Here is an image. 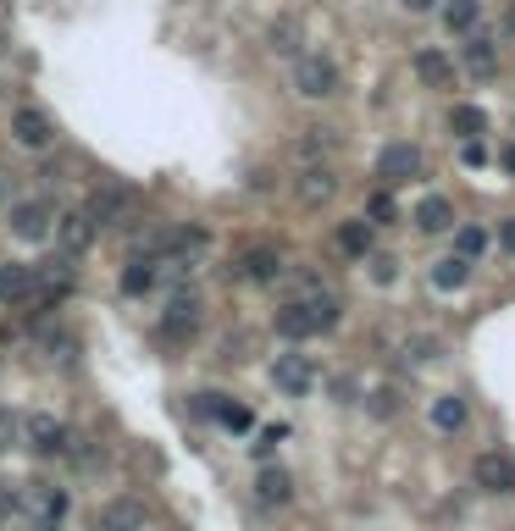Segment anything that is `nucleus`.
<instances>
[{"instance_id": "obj_5", "label": "nucleus", "mask_w": 515, "mask_h": 531, "mask_svg": "<svg viewBox=\"0 0 515 531\" xmlns=\"http://www.w3.org/2000/svg\"><path fill=\"white\" fill-rule=\"evenodd\" d=\"M272 382H277L283 393H294V399H300V393H311V388H316V366H311V354H294V349L277 354V360H272Z\"/></svg>"}, {"instance_id": "obj_14", "label": "nucleus", "mask_w": 515, "mask_h": 531, "mask_svg": "<svg viewBox=\"0 0 515 531\" xmlns=\"http://www.w3.org/2000/svg\"><path fill=\"white\" fill-rule=\"evenodd\" d=\"M28 509H34L39 531H50L61 515H67V493H61V487H50V482H34V487H28Z\"/></svg>"}, {"instance_id": "obj_19", "label": "nucleus", "mask_w": 515, "mask_h": 531, "mask_svg": "<svg viewBox=\"0 0 515 531\" xmlns=\"http://www.w3.org/2000/svg\"><path fill=\"white\" fill-rule=\"evenodd\" d=\"M466 72L471 78H493V72H499V50H493V39H482V34L466 39Z\"/></svg>"}, {"instance_id": "obj_21", "label": "nucleus", "mask_w": 515, "mask_h": 531, "mask_svg": "<svg viewBox=\"0 0 515 531\" xmlns=\"http://www.w3.org/2000/svg\"><path fill=\"white\" fill-rule=\"evenodd\" d=\"M106 531H144V504H133V498L106 504Z\"/></svg>"}, {"instance_id": "obj_16", "label": "nucleus", "mask_w": 515, "mask_h": 531, "mask_svg": "<svg viewBox=\"0 0 515 531\" xmlns=\"http://www.w3.org/2000/svg\"><path fill=\"white\" fill-rule=\"evenodd\" d=\"M156 277H161V266H156V255H133L128 260V272H122V294H150L156 288Z\"/></svg>"}, {"instance_id": "obj_35", "label": "nucleus", "mask_w": 515, "mask_h": 531, "mask_svg": "<svg viewBox=\"0 0 515 531\" xmlns=\"http://www.w3.org/2000/svg\"><path fill=\"white\" fill-rule=\"evenodd\" d=\"M460 155H466V166H482V161H488V150H482L477 139H466V150H460Z\"/></svg>"}, {"instance_id": "obj_4", "label": "nucleus", "mask_w": 515, "mask_h": 531, "mask_svg": "<svg viewBox=\"0 0 515 531\" xmlns=\"http://www.w3.org/2000/svg\"><path fill=\"white\" fill-rule=\"evenodd\" d=\"M6 222H12V233H17V238L39 244V238H50V222H56V211H50L45 200H12Z\"/></svg>"}, {"instance_id": "obj_3", "label": "nucleus", "mask_w": 515, "mask_h": 531, "mask_svg": "<svg viewBox=\"0 0 515 531\" xmlns=\"http://www.w3.org/2000/svg\"><path fill=\"white\" fill-rule=\"evenodd\" d=\"M89 222H95V233L100 227H111V222H128L133 216V189H122V183H100L95 194H89Z\"/></svg>"}, {"instance_id": "obj_40", "label": "nucleus", "mask_w": 515, "mask_h": 531, "mask_svg": "<svg viewBox=\"0 0 515 531\" xmlns=\"http://www.w3.org/2000/svg\"><path fill=\"white\" fill-rule=\"evenodd\" d=\"M12 509H17V498H6V493H0V515H12Z\"/></svg>"}, {"instance_id": "obj_42", "label": "nucleus", "mask_w": 515, "mask_h": 531, "mask_svg": "<svg viewBox=\"0 0 515 531\" xmlns=\"http://www.w3.org/2000/svg\"><path fill=\"white\" fill-rule=\"evenodd\" d=\"M504 166H510V172H515V144H510V150H504Z\"/></svg>"}, {"instance_id": "obj_1", "label": "nucleus", "mask_w": 515, "mask_h": 531, "mask_svg": "<svg viewBox=\"0 0 515 531\" xmlns=\"http://www.w3.org/2000/svg\"><path fill=\"white\" fill-rule=\"evenodd\" d=\"M333 327H338V299H327V294L277 310V332H283V338H294V343L311 338V332H333Z\"/></svg>"}, {"instance_id": "obj_11", "label": "nucleus", "mask_w": 515, "mask_h": 531, "mask_svg": "<svg viewBox=\"0 0 515 531\" xmlns=\"http://www.w3.org/2000/svg\"><path fill=\"white\" fill-rule=\"evenodd\" d=\"M194 327H200V299L194 294H178L167 305V316H161V332H167L172 343H183V338H194Z\"/></svg>"}, {"instance_id": "obj_9", "label": "nucleus", "mask_w": 515, "mask_h": 531, "mask_svg": "<svg viewBox=\"0 0 515 531\" xmlns=\"http://www.w3.org/2000/svg\"><path fill=\"white\" fill-rule=\"evenodd\" d=\"M471 476H477V487H488V493H515V460L510 454H477V465H471Z\"/></svg>"}, {"instance_id": "obj_32", "label": "nucleus", "mask_w": 515, "mask_h": 531, "mask_svg": "<svg viewBox=\"0 0 515 531\" xmlns=\"http://www.w3.org/2000/svg\"><path fill=\"white\" fill-rule=\"evenodd\" d=\"M394 277H399V260L394 255H372V283H394Z\"/></svg>"}, {"instance_id": "obj_15", "label": "nucleus", "mask_w": 515, "mask_h": 531, "mask_svg": "<svg viewBox=\"0 0 515 531\" xmlns=\"http://www.w3.org/2000/svg\"><path fill=\"white\" fill-rule=\"evenodd\" d=\"M416 78L427 83V89H449V83H455V61H449L444 50H416Z\"/></svg>"}, {"instance_id": "obj_20", "label": "nucleus", "mask_w": 515, "mask_h": 531, "mask_svg": "<svg viewBox=\"0 0 515 531\" xmlns=\"http://www.w3.org/2000/svg\"><path fill=\"white\" fill-rule=\"evenodd\" d=\"M432 426H438V432H460V426H466V399H460V393L432 399Z\"/></svg>"}, {"instance_id": "obj_30", "label": "nucleus", "mask_w": 515, "mask_h": 531, "mask_svg": "<svg viewBox=\"0 0 515 531\" xmlns=\"http://www.w3.org/2000/svg\"><path fill=\"white\" fill-rule=\"evenodd\" d=\"M405 360H416V366H432V360H438V343H432V338H410V343H405Z\"/></svg>"}, {"instance_id": "obj_38", "label": "nucleus", "mask_w": 515, "mask_h": 531, "mask_svg": "<svg viewBox=\"0 0 515 531\" xmlns=\"http://www.w3.org/2000/svg\"><path fill=\"white\" fill-rule=\"evenodd\" d=\"M499 244H504V249H510V255H515V216H510V222L499 227Z\"/></svg>"}, {"instance_id": "obj_25", "label": "nucleus", "mask_w": 515, "mask_h": 531, "mask_svg": "<svg viewBox=\"0 0 515 531\" xmlns=\"http://www.w3.org/2000/svg\"><path fill=\"white\" fill-rule=\"evenodd\" d=\"M338 249L344 255H372V222H344L338 227Z\"/></svg>"}, {"instance_id": "obj_12", "label": "nucleus", "mask_w": 515, "mask_h": 531, "mask_svg": "<svg viewBox=\"0 0 515 531\" xmlns=\"http://www.w3.org/2000/svg\"><path fill=\"white\" fill-rule=\"evenodd\" d=\"M23 432H28V443H34L39 454H67V437H72L56 415H28Z\"/></svg>"}, {"instance_id": "obj_41", "label": "nucleus", "mask_w": 515, "mask_h": 531, "mask_svg": "<svg viewBox=\"0 0 515 531\" xmlns=\"http://www.w3.org/2000/svg\"><path fill=\"white\" fill-rule=\"evenodd\" d=\"M504 28H510V34H515V0H510V12H504Z\"/></svg>"}, {"instance_id": "obj_6", "label": "nucleus", "mask_w": 515, "mask_h": 531, "mask_svg": "<svg viewBox=\"0 0 515 531\" xmlns=\"http://www.w3.org/2000/svg\"><path fill=\"white\" fill-rule=\"evenodd\" d=\"M416 172H421V150H416V144H405V139H399V144H388V150L377 155V177H383L388 189L410 183Z\"/></svg>"}, {"instance_id": "obj_36", "label": "nucleus", "mask_w": 515, "mask_h": 531, "mask_svg": "<svg viewBox=\"0 0 515 531\" xmlns=\"http://www.w3.org/2000/svg\"><path fill=\"white\" fill-rule=\"evenodd\" d=\"M12 432H17V421L6 410H0V449H6V443H12Z\"/></svg>"}, {"instance_id": "obj_23", "label": "nucleus", "mask_w": 515, "mask_h": 531, "mask_svg": "<svg viewBox=\"0 0 515 531\" xmlns=\"http://www.w3.org/2000/svg\"><path fill=\"white\" fill-rule=\"evenodd\" d=\"M477 17H482L477 0H449V6H444V28H449V34H471Z\"/></svg>"}, {"instance_id": "obj_26", "label": "nucleus", "mask_w": 515, "mask_h": 531, "mask_svg": "<svg viewBox=\"0 0 515 531\" xmlns=\"http://www.w3.org/2000/svg\"><path fill=\"white\" fill-rule=\"evenodd\" d=\"M466 277H471V260L449 255V260H438V272H432V283H438V288H466Z\"/></svg>"}, {"instance_id": "obj_22", "label": "nucleus", "mask_w": 515, "mask_h": 531, "mask_svg": "<svg viewBox=\"0 0 515 531\" xmlns=\"http://www.w3.org/2000/svg\"><path fill=\"white\" fill-rule=\"evenodd\" d=\"M211 415H216L222 426H228V432H250V426H255L250 404H233V399H222V393L211 399Z\"/></svg>"}, {"instance_id": "obj_10", "label": "nucleus", "mask_w": 515, "mask_h": 531, "mask_svg": "<svg viewBox=\"0 0 515 531\" xmlns=\"http://www.w3.org/2000/svg\"><path fill=\"white\" fill-rule=\"evenodd\" d=\"M12 139L23 144V150H45V144L56 139V128H50V117H45V111L23 106V111H12Z\"/></svg>"}, {"instance_id": "obj_34", "label": "nucleus", "mask_w": 515, "mask_h": 531, "mask_svg": "<svg viewBox=\"0 0 515 531\" xmlns=\"http://www.w3.org/2000/svg\"><path fill=\"white\" fill-rule=\"evenodd\" d=\"M277 437H283V426H272V432H261V443H255V454H261V460L277 449Z\"/></svg>"}, {"instance_id": "obj_28", "label": "nucleus", "mask_w": 515, "mask_h": 531, "mask_svg": "<svg viewBox=\"0 0 515 531\" xmlns=\"http://www.w3.org/2000/svg\"><path fill=\"white\" fill-rule=\"evenodd\" d=\"M455 249H460V260H477L482 249H488V233H482V227H460Z\"/></svg>"}, {"instance_id": "obj_2", "label": "nucleus", "mask_w": 515, "mask_h": 531, "mask_svg": "<svg viewBox=\"0 0 515 531\" xmlns=\"http://www.w3.org/2000/svg\"><path fill=\"white\" fill-rule=\"evenodd\" d=\"M294 89H300L305 100L338 95V67L327 56H300V61H294Z\"/></svg>"}, {"instance_id": "obj_18", "label": "nucleus", "mask_w": 515, "mask_h": 531, "mask_svg": "<svg viewBox=\"0 0 515 531\" xmlns=\"http://www.w3.org/2000/svg\"><path fill=\"white\" fill-rule=\"evenodd\" d=\"M333 189H338V177H333V166H305V177H300V200L305 205H322V200H333Z\"/></svg>"}, {"instance_id": "obj_17", "label": "nucleus", "mask_w": 515, "mask_h": 531, "mask_svg": "<svg viewBox=\"0 0 515 531\" xmlns=\"http://www.w3.org/2000/svg\"><path fill=\"white\" fill-rule=\"evenodd\" d=\"M416 227L421 233H444V227H455V205H449L444 194H427V200L416 205Z\"/></svg>"}, {"instance_id": "obj_29", "label": "nucleus", "mask_w": 515, "mask_h": 531, "mask_svg": "<svg viewBox=\"0 0 515 531\" xmlns=\"http://www.w3.org/2000/svg\"><path fill=\"white\" fill-rule=\"evenodd\" d=\"M266 39H272L277 56H294V50H300V45H294V39H300V34H294V23H272V34H266Z\"/></svg>"}, {"instance_id": "obj_39", "label": "nucleus", "mask_w": 515, "mask_h": 531, "mask_svg": "<svg viewBox=\"0 0 515 531\" xmlns=\"http://www.w3.org/2000/svg\"><path fill=\"white\" fill-rule=\"evenodd\" d=\"M410 12H432V6H438V0H405Z\"/></svg>"}, {"instance_id": "obj_37", "label": "nucleus", "mask_w": 515, "mask_h": 531, "mask_svg": "<svg viewBox=\"0 0 515 531\" xmlns=\"http://www.w3.org/2000/svg\"><path fill=\"white\" fill-rule=\"evenodd\" d=\"M17 189V172H6V166H0V205H6V194Z\"/></svg>"}, {"instance_id": "obj_24", "label": "nucleus", "mask_w": 515, "mask_h": 531, "mask_svg": "<svg viewBox=\"0 0 515 531\" xmlns=\"http://www.w3.org/2000/svg\"><path fill=\"white\" fill-rule=\"evenodd\" d=\"M449 128H455L460 139H477V133H488V111L482 106H455L449 111Z\"/></svg>"}, {"instance_id": "obj_13", "label": "nucleus", "mask_w": 515, "mask_h": 531, "mask_svg": "<svg viewBox=\"0 0 515 531\" xmlns=\"http://www.w3.org/2000/svg\"><path fill=\"white\" fill-rule=\"evenodd\" d=\"M0 299H6V305L34 310V266H23V260L0 266Z\"/></svg>"}, {"instance_id": "obj_8", "label": "nucleus", "mask_w": 515, "mask_h": 531, "mask_svg": "<svg viewBox=\"0 0 515 531\" xmlns=\"http://www.w3.org/2000/svg\"><path fill=\"white\" fill-rule=\"evenodd\" d=\"M50 233H56V244L67 249V255H84V249L95 244V222H89V211H61L56 222H50Z\"/></svg>"}, {"instance_id": "obj_33", "label": "nucleus", "mask_w": 515, "mask_h": 531, "mask_svg": "<svg viewBox=\"0 0 515 531\" xmlns=\"http://www.w3.org/2000/svg\"><path fill=\"white\" fill-rule=\"evenodd\" d=\"M394 410H399V393H394V388L372 393V415H383V421H388V415H394Z\"/></svg>"}, {"instance_id": "obj_31", "label": "nucleus", "mask_w": 515, "mask_h": 531, "mask_svg": "<svg viewBox=\"0 0 515 531\" xmlns=\"http://www.w3.org/2000/svg\"><path fill=\"white\" fill-rule=\"evenodd\" d=\"M366 216H372V222H394V200H388V189H377L372 200H366Z\"/></svg>"}, {"instance_id": "obj_27", "label": "nucleus", "mask_w": 515, "mask_h": 531, "mask_svg": "<svg viewBox=\"0 0 515 531\" xmlns=\"http://www.w3.org/2000/svg\"><path fill=\"white\" fill-rule=\"evenodd\" d=\"M255 493H261V504H288V476L283 471H261V482H255Z\"/></svg>"}, {"instance_id": "obj_7", "label": "nucleus", "mask_w": 515, "mask_h": 531, "mask_svg": "<svg viewBox=\"0 0 515 531\" xmlns=\"http://www.w3.org/2000/svg\"><path fill=\"white\" fill-rule=\"evenodd\" d=\"M233 277H244V283H277V277H283V255H277V244L244 249L239 266H233Z\"/></svg>"}]
</instances>
